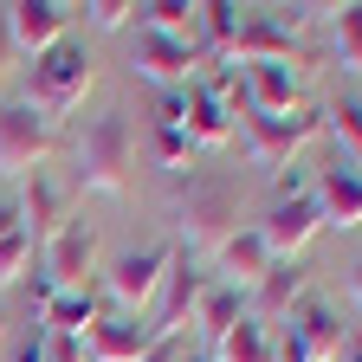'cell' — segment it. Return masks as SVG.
Segmentation results:
<instances>
[{
	"mask_svg": "<svg viewBox=\"0 0 362 362\" xmlns=\"http://www.w3.org/2000/svg\"><path fill=\"white\" fill-rule=\"evenodd\" d=\"M272 362H310V349H304L291 330H279V337H272Z\"/></svg>",
	"mask_w": 362,
	"mask_h": 362,
	"instance_id": "4dcf8cb0",
	"label": "cell"
},
{
	"mask_svg": "<svg viewBox=\"0 0 362 362\" xmlns=\"http://www.w3.org/2000/svg\"><path fill=\"white\" fill-rule=\"evenodd\" d=\"M324 233V214H317L310 188L298 175H279V201H272V214L259 220V240L272 259H304V246Z\"/></svg>",
	"mask_w": 362,
	"mask_h": 362,
	"instance_id": "277c9868",
	"label": "cell"
},
{
	"mask_svg": "<svg viewBox=\"0 0 362 362\" xmlns=\"http://www.w3.org/2000/svg\"><path fill=\"white\" fill-rule=\"evenodd\" d=\"M246 90V117H291L304 104V71L298 65H252L240 78Z\"/></svg>",
	"mask_w": 362,
	"mask_h": 362,
	"instance_id": "d6986e66",
	"label": "cell"
},
{
	"mask_svg": "<svg viewBox=\"0 0 362 362\" xmlns=\"http://www.w3.org/2000/svg\"><path fill=\"white\" fill-rule=\"evenodd\" d=\"M265 265H272V252H265V240H259V226H240V233H226L220 240V252H214V279L220 285H240V291H252L259 279H265Z\"/></svg>",
	"mask_w": 362,
	"mask_h": 362,
	"instance_id": "ffe728a7",
	"label": "cell"
},
{
	"mask_svg": "<svg viewBox=\"0 0 362 362\" xmlns=\"http://www.w3.org/2000/svg\"><path fill=\"white\" fill-rule=\"evenodd\" d=\"M181 98H188V117H181V129L194 136V149H226L240 136V117H233V104L220 98V90L207 84V78H194L188 90H181Z\"/></svg>",
	"mask_w": 362,
	"mask_h": 362,
	"instance_id": "ac0fdd59",
	"label": "cell"
},
{
	"mask_svg": "<svg viewBox=\"0 0 362 362\" xmlns=\"http://www.w3.org/2000/svg\"><path fill=\"white\" fill-rule=\"evenodd\" d=\"M90 84H98V65H90V45L71 33V39H59L52 52H39L33 65H26V84H20V104H33L39 117H71V110H84V98H90Z\"/></svg>",
	"mask_w": 362,
	"mask_h": 362,
	"instance_id": "7a4b0ae2",
	"label": "cell"
},
{
	"mask_svg": "<svg viewBox=\"0 0 362 362\" xmlns=\"http://www.w3.org/2000/svg\"><path fill=\"white\" fill-rule=\"evenodd\" d=\"M201 149H194V136L188 129H149V162L156 168H188Z\"/></svg>",
	"mask_w": 362,
	"mask_h": 362,
	"instance_id": "4316f807",
	"label": "cell"
},
{
	"mask_svg": "<svg viewBox=\"0 0 362 362\" xmlns=\"http://www.w3.org/2000/svg\"><path fill=\"white\" fill-rule=\"evenodd\" d=\"M168 265H175V246H143V252H123V259L104 272L110 304H117V310H129V317H149V304H156V291H162V279H168Z\"/></svg>",
	"mask_w": 362,
	"mask_h": 362,
	"instance_id": "30bf717a",
	"label": "cell"
},
{
	"mask_svg": "<svg viewBox=\"0 0 362 362\" xmlns=\"http://www.w3.org/2000/svg\"><path fill=\"white\" fill-rule=\"evenodd\" d=\"M0 337H7V310H0Z\"/></svg>",
	"mask_w": 362,
	"mask_h": 362,
	"instance_id": "74e56055",
	"label": "cell"
},
{
	"mask_svg": "<svg viewBox=\"0 0 362 362\" xmlns=\"http://www.w3.org/2000/svg\"><path fill=\"white\" fill-rule=\"evenodd\" d=\"M33 252H39V246L26 240V226H20V233H7V240H0V291H7V285L20 279V272L33 265Z\"/></svg>",
	"mask_w": 362,
	"mask_h": 362,
	"instance_id": "f1b7e54d",
	"label": "cell"
},
{
	"mask_svg": "<svg viewBox=\"0 0 362 362\" xmlns=\"http://www.w3.org/2000/svg\"><path fill=\"white\" fill-rule=\"evenodd\" d=\"M226 59L246 65V71H252V65H298V71H310V52L298 45V33H291L285 20H272V7H252V13L240 20Z\"/></svg>",
	"mask_w": 362,
	"mask_h": 362,
	"instance_id": "9c48e42d",
	"label": "cell"
},
{
	"mask_svg": "<svg viewBox=\"0 0 362 362\" xmlns=\"http://www.w3.org/2000/svg\"><path fill=\"white\" fill-rule=\"evenodd\" d=\"M304 298H310V265L304 259H272L265 279L246 291V317H259V324L272 330V324H285Z\"/></svg>",
	"mask_w": 362,
	"mask_h": 362,
	"instance_id": "8fae6325",
	"label": "cell"
},
{
	"mask_svg": "<svg viewBox=\"0 0 362 362\" xmlns=\"http://www.w3.org/2000/svg\"><path fill=\"white\" fill-rule=\"evenodd\" d=\"M285 330H291V337L310 349V362H337V356H343V343H349L343 310H337L330 298H317V291H310V298H304V304L285 317Z\"/></svg>",
	"mask_w": 362,
	"mask_h": 362,
	"instance_id": "2e32d148",
	"label": "cell"
},
{
	"mask_svg": "<svg viewBox=\"0 0 362 362\" xmlns=\"http://www.w3.org/2000/svg\"><path fill=\"white\" fill-rule=\"evenodd\" d=\"M13 362H45V324H33V337L13 343Z\"/></svg>",
	"mask_w": 362,
	"mask_h": 362,
	"instance_id": "1f68e13d",
	"label": "cell"
},
{
	"mask_svg": "<svg viewBox=\"0 0 362 362\" xmlns=\"http://www.w3.org/2000/svg\"><path fill=\"white\" fill-rule=\"evenodd\" d=\"M240 317H246V291H240V285H220V279H214V285L201 291V310H194V330H201L207 343H220L226 330L240 324Z\"/></svg>",
	"mask_w": 362,
	"mask_h": 362,
	"instance_id": "7402d4cb",
	"label": "cell"
},
{
	"mask_svg": "<svg viewBox=\"0 0 362 362\" xmlns=\"http://www.w3.org/2000/svg\"><path fill=\"white\" fill-rule=\"evenodd\" d=\"M175 233H181L175 240L181 252L214 259L226 233H240V188H233V181H220V175L188 181V194L175 201Z\"/></svg>",
	"mask_w": 362,
	"mask_h": 362,
	"instance_id": "3957f363",
	"label": "cell"
},
{
	"mask_svg": "<svg viewBox=\"0 0 362 362\" xmlns=\"http://www.w3.org/2000/svg\"><path fill=\"white\" fill-rule=\"evenodd\" d=\"M98 317H104L98 285H65L52 304L39 310V324L52 330V337H90V330H98Z\"/></svg>",
	"mask_w": 362,
	"mask_h": 362,
	"instance_id": "44dd1931",
	"label": "cell"
},
{
	"mask_svg": "<svg viewBox=\"0 0 362 362\" xmlns=\"http://www.w3.org/2000/svg\"><path fill=\"white\" fill-rule=\"evenodd\" d=\"M156 343L149 317H129V310H104L98 330L84 337V362H143V349Z\"/></svg>",
	"mask_w": 362,
	"mask_h": 362,
	"instance_id": "9a60e30c",
	"label": "cell"
},
{
	"mask_svg": "<svg viewBox=\"0 0 362 362\" xmlns=\"http://www.w3.org/2000/svg\"><path fill=\"white\" fill-rule=\"evenodd\" d=\"M207 285H214L207 259H194V252H181V246H175V265H168V279H162V291H156V304H149L156 337H181V330H194V310H201V291H207Z\"/></svg>",
	"mask_w": 362,
	"mask_h": 362,
	"instance_id": "ba28073f",
	"label": "cell"
},
{
	"mask_svg": "<svg viewBox=\"0 0 362 362\" xmlns=\"http://www.w3.org/2000/svg\"><path fill=\"white\" fill-rule=\"evenodd\" d=\"M246 129V156L259 168H285L298 149H310L324 136V104H298L291 117H240Z\"/></svg>",
	"mask_w": 362,
	"mask_h": 362,
	"instance_id": "52a82bcc",
	"label": "cell"
},
{
	"mask_svg": "<svg viewBox=\"0 0 362 362\" xmlns=\"http://www.w3.org/2000/svg\"><path fill=\"white\" fill-rule=\"evenodd\" d=\"M181 362H214V356H181Z\"/></svg>",
	"mask_w": 362,
	"mask_h": 362,
	"instance_id": "8d00e7d4",
	"label": "cell"
},
{
	"mask_svg": "<svg viewBox=\"0 0 362 362\" xmlns=\"http://www.w3.org/2000/svg\"><path fill=\"white\" fill-rule=\"evenodd\" d=\"M214 362H272V330L259 317H240V324L214 343Z\"/></svg>",
	"mask_w": 362,
	"mask_h": 362,
	"instance_id": "603a6c76",
	"label": "cell"
},
{
	"mask_svg": "<svg viewBox=\"0 0 362 362\" xmlns=\"http://www.w3.org/2000/svg\"><path fill=\"white\" fill-rule=\"evenodd\" d=\"M65 220H71V194L52 181V168L20 175V226H26V240H33V246H45Z\"/></svg>",
	"mask_w": 362,
	"mask_h": 362,
	"instance_id": "5bb4252c",
	"label": "cell"
},
{
	"mask_svg": "<svg viewBox=\"0 0 362 362\" xmlns=\"http://www.w3.org/2000/svg\"><path fill=\"white\" fill-rule=\"evenodd\" d=\"M78 13H84V26H90V33H123V26H129V13H136V0H84Z\"/></svg>",
	"mask_w": 362,
	"mask_h": 362,
	"instance_id": "83f0119b",
	"label": "cell"
},
{
	"mask_svg": "<svg viewBox=\"0 0 362 362\" xmlns=\"http://www.w3.org/2000/svg\"><path fill=\"white\" fill-rule=\"evenodd\" d=\"M7 233H20V201L0 194V240H7Z\"/></svg>",
	"mask_w": 362,
	"mask_h": 362,
	"instance_id": "836d02e7",
	"label": "cell"
},
{
	"mask_svg": "<svg viewBox=\"0 0 362 362\" xmlns=\"http://www.w3.org/2000/svg\"><path fill=\"white\" fill-rule=\"evenodd\" d=\"M324 129L337 136V162H349V168H362V98H337V104H324Z\"/></svg>",
	"mask_w": 362,
	"mask_h": 362,
	"instance_id": "cb8c5ba5",
	"label": "cell"
},
{
	"mask_svg": "<svg viewBox=\"0 0 362 362\" xmlns=\"http://www.w3.org/2000/svg\"><path fill=\"white\" fill-rule=\"evenodd\" d=\"M201 65H207L201 39H168V33H143V26L129 39V71L156 90H188L201 78Z\"/></svg>",
	"mask_w": 362,
	"mask_h": 362,
	"instance_id": "5b68a950",
	"label": "cell"
},
{
	"mask_svg": "<svg viewBox=\"0 0 362 362\" xmlns=\"http://www.w3.org/2000/svg\"><path fill=\"white\" fill-rule=\"evenodd\" d=\"M337 362H362V330H349V343H343V356Z\"/></svg>",
	"mask_w": 362,
	"mask_h": 362,
	"instance_id": "d590c367",
	"label": "cell"
},
{
	"mask_svg": "<svg viewBox=\"0 0 362 362\" xmlns=\"http://www.w3.org/2000/svg\"><path fill=\"white\" fill-rule=\"evenodd\" d=\"M330 52L349 78H362V0H349V7H337L330 20Z\"/></svg>",
	"mask_w": 362,
	"mask_h": 362,
	"instance_id": "484cf974",
	"label": "cell"
},
{
	"mask_svg": "<svg viewBox=\"0 0 362 362\" xmlns=\"http://www.w3.org/2000/svg\"><path fill=\"white\" fill-rule=\"evenodd\" d=\"M194 13L201 7H188V0H143V7H136V26L168 33V39H194Z\"/></svg>",
	"mask_w": 362,
	"mask_h": 362,
	"instance_id": "d4e9b609",
	"label": "cell"
},
{
	"mask_svg": "<svg viewBox=\"0 0 362 362\" xmlns=\"http://www.w3.org/2000/svg\"><path fill=\"white\" fill-rule=\"evenodd\" d=\"M349 304H356V310H362V259H356V265H349Z\"/></svg>",
	"mask_w": 362,
	"mask_h": 362,
	"instance_id": "e575fe53",
	"label": "cell"
},
{
	"mask_svg": "<svg viewBox=\"0 0 362 362\" xmlns=\"http://www.w3.org/2000/svg\"><path fill=\"white\" fill-rule=\"evenodd\" d=\"M71 181L84 194H110V201H123L136 188V123H129V110L84 117V129L71 136Z\"/></svg>",
	"mask_w": 362,
	"mask_h": 362,
	"instance_id": "6da1fadb",
	"label": "cell"
},
{
	"mask_svg": "<svg viewBox=\"0 0 362 362\" xmlns=\"http://www.w3.org/2000/svg\"><path fill=\"white\" fill-rule=\"evenodd\" d=\"M20 65V45H13V26H7V7H0V84H7V71Z\"/></svg>",
	"mask_w": 362,
	"mask_h": 362,
	"instance_id": "f546056e",
	"label": "cell"
},
{
	"mask_svg": "<svg viewBox=\"0 0 362 362\" xmlns=\"http://www.w3.org/2000/svg\"><path fill=\"white\" fill-rule=\"evenodd\" d=\"M71 20H78L71 0H13V7H7L20 59H39V52H52L59 39H71Z\"/></svg>",
	"mask_w": 362,
	"mask_h": 362,
	"instance_id": "4fadbf2b",
	"label": "cell"
},
{
	"mask_svg": "<svg viewBox=\"0 0 362 362\" xmlns=\"http://www.w3.org/2000/svg\"><path fill=\"white\" fill-rule=\"evenodd\" d=\"M52 156H59V123L20 98H7L0 104V175H33Z\"/></svg>",
	"mask_w": 362,
	"mask_h": 362,
	"instance_id": "8992f818",
	"label": "cell"
},
{
	"mask_svg": "<svg viewBox=\"0 0 362 362\" xmlns=\"http://www.w3.org/2000/svg\"><path fill=\"white\" fill-rule=\"evenodd\" d=\"M39 272H45L59 291H65V285H90V272H98V226L65 220L59 233L39 246Z\"/></svg>",
	"mask_w": 362,
	"mask_h": 362,
	"instance_id": "7c38bea8",
	"label": "cell"
},
{
	"mask_svg": "<svg viewBox=\"0 0 362 362\" xmlns=\"http://www.w3.org/2000/svg\"><path fill=\"white\" fill-rule=\"evenodd\" d=\"M188 349H181V337H156L149 349H143V362H181Z\"/></svg>",
	"mask_w": 362,
	"mask_h": 362,
	"instance_id": "d6a6232c",
	"label": "cell"
},
{
	"mask_svg": "<svg viewBox=\"0 0 362 362\" xmlns=\"http://www.w3.org/2000/svg\"><path fill=\"white\" fill-rule=\"evenodd\" d=\"M310 201H317V214H324V226H337V233H356V226H362V168H349V162L317 168Z\"/></svg>",
	"mask_w": 362,
	"mask_h": 362,
	"instance_id": "e0dca14e",
	"label": "cell"
}]
</instances>
